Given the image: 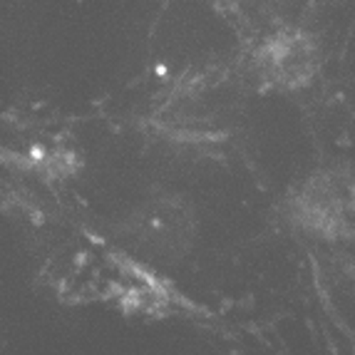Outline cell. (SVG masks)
Masks as SVG:
<instances>
[{
    "label": "cell",
    "mask_w": 355,
    "mask_h": 355,
    "mask_svg": "<svg viewBox=\"0 0 355 355\" xmlns=\"http://www.w3.org/2000/svg\"><path fill=\"white\" fill-rule=\"evenodd\" d=\"M313 65V48L303 35H279L266 45V67L279 77H306Z\"/></svg>",
    "instance_id": "obj_1"
}]
</instances>
